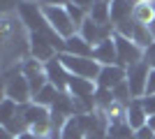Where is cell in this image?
<instances>
[{
  "mask_svg": "<svg viewBox=\"0 0 155 139\" xmlns=\"http://www.w3.org/2000/svg\"><path fill=\"white\" fill-rule=\"evenodd\" d=\"M42 14H44L46 23H49V28H51L56 35H60L63 40H67V37H72V35L79 33L77 23L72 21L70 12H67V7L63 5H42Z\"/></svg>",
  "mask_w": 155,
  "mask_h": 139,
  "instance_id": "cell-1",
  "label": "cell"
},
{
  "mask_svg": "<svg viewBox=\"0 0 155 139\" xmlns=\"http://www.w3.org/2000/svg\"><path fill=\"white\" fill-rule=\"evenodd\" d=\"M5 98L14 100L16 104H30L32 102V91L28 84L26 74L21 67L5 70Z\"/></svg>",
  "mask_w": 155,
  "mask_h": 139,
  "instance_id": "cell-2",
  "label": "cell"
},
{
  "mask_svg": "<svg viewBox=\"0 0 155 139\" xmlns=\"http://www.w3.org/2000/svg\"><path fill=\"white\" fill-rule=\"evenodd\" d=\"M58 60L63 63V67L72 77H84V79H93L95 81L100 77L102 65L95 58H81V56H70V53H58Z\"/></svg>",
  "mask_w": 155,
  "mask_h": 139,
  "instance_id": "cell-3",
  "label": "cell"
},
{
  "mask_svg": "<svg viewBox=\"0 0 155 139\" xmlns=\"http://www.w3.org/2000/svg\"><path fill=\"white\" fill-rule=\"evenodd\" d=\"M114 40H116V51H118V65L120 67H132L137 63L143 60V49L137 42H132L130 37H123V35L114 33Z\"/></svg>",
  "mask_w": 155,
  "mask_h": 139,
  "instance_id": "cell-4",
  "label": "cell"
},
{
  "mask_svg": "<svg viewBox=\"0 0 155 139\" xmlns=\"http://www.w3.org/2000/svg\"><path fill=\"white\" fill-rule=\"evenodd\" d=\"M148 74H150V67L146 60L137 63V65L127 67V86H130V93L134 100H141L146 95V84H148Z\"/></svg>",
  "mask_w": 155,
  "mask_h": 139,
  "instance_id": "cell-5",
  "label": "cell"
},
{
  "mask_svg": "<svg viewBox=\"0 0 155 139\" xmlns=\"http://www.w3.org/2000/svg\"><path fill=\"white\" fill-rule=\"evenodd\" d=\"M79 35L84 37L88 44L97 46V44H102L104 40H109L111 35H114V26L111 23H97V21H93L91 16L81 23V28H79Z\"/></svg>",
  "mask_w": 155,
  "mask_h": 139,
  "instance_id": "cell-6",
  "label": "cell"
},
{
  "mask_svg": "<svg viewBox=\"0 0 155 139\" xmlns=\"http://www.w3.org/2000/svg\"><path fill=\"white\" fill-rule=\"evenodd\" d=\"M23 74H26L28 84H30V91H32V98L37 95L42 88L49 84V77H46V70H44V63H39L35 58H28L23 65H21Z\"/></svg>",
  "mask_w": 155,
  "mask_h": 139,
  "instance_id": "cell-7",
  "label": "cell"
},
{
  "mask_svg": "<svg viewBox=\"0 0 155 139\" xmlns=\"http://www.w3.org/2000/svg\"><path fill=\"white\" fill-rule=\"evenodd\" d=\"M127 79V70L120 65H104L100 70V77L95 79L97 88H104V91H114L118 84H123Z\"/></svg>",
  "mask_w": 155,
  "mask_h": 139,
  "instance_id": "cell-8",
  "label": "cell"
},
{
  "mask_svg": "<svg viewBox=\"0 0 155 139\" xmlns=\"http://www.w3.org/2000/svg\"><path fill=\"white\" fill-rule=\"evenodd\" d=\"M44 70H46V77H49V84H53L60 93H67V86H70V77H72V74L63 67V63L58 60V56H56L53 60H49V63L44 65Z\"/></svg>",
  "mask_w": 155,
  "mask_h": 139,
  "instance_id": "cell-9",
  "label": "cell"
},
{
  "mask_svg": "<svg viewBox=\"0 0 155 139\" xmlns=\"http://www.w3.org/2000/svg\"><path fill=\"white\" fill-rule=\"evenodd\" d=\"M93 58H95L102 67L104 65H118V51H116V40H114V35H111L109 40H104L102 44L95 46Z\"/></svg>",
  "mask_w": 155,
  "mask_h": 139,
  "instance_id": "cell-10",
  "label": "cell"
},
{
  "mask_svg": "<svg viewBox=\"0 0 155 139\" xmlns=\"http://www.w3.org/2000/svg\"><path fill=\"white\" fill-rule=\"evenodd\" d=\"M132 19L139 26H153L155 23V2L153 0H134V9H132Z\"/></svg>",
  "mask_w": 155,
  "mask_h": 139,
  "instance_id": "cell-11",
  "label": "cell"
},
{
  "mask_svg": "<svg viewBox=\"0 0 155 139\" xmlns=\"http://www.w3.org/2000/svg\"><path fill=\"white\" fill-rule=\"evenodd\" d=\"M125 123H127L134 132L148 123V114H146V109H143L141 100H132V102L127 104V109H125Z\"/></svg>",
  "mask_w": 155,
  "mask_h": 139,
  "instance_id": "cell-12",
  "label": "cell"
},
{
  "mask_svg": "<svg viewBox=\"0 0 155 139\" xmlns=\"http://www.w3.org/2000/svg\"><path fill=\"white\" fill-rule=\"evenodd\" d=\"M67 93H70L72 98H95L97 84L93 79H84V77H70Z\"/></svg>",
  "mask_w": 155,
  "mask_h": 139,
  "instance_id": "cell-13",
  "label": "cell"
},
{
  "mask_svg": "<svg viewBox=\"0 0 155 139\" xmlns=\"http://www.w3.org/2000/svg\"><path fill=\"white\" fill-rule=\"evenodd\" d=\"M93 51H95V46L88 44V42L81 37V35H72L65 40V53H70V56H81V58H93Z\"/></svg>",
  "mask_w": 155,
  "mask_h": 139,
  "instance_id": "cell-14",
  "label": "cell"
},
{
  "mask_svg": "<svg viewBox=\"0 0 155 139\" xmlns=\"http://www.w3.org/2000/svg\"><path fill=\"white\" fill-rule=\"evenodd\" d=\"M109 5H111V26H118L125 19H132L134 0H111Z\"/></svg>",
  "mask_w": 155,
  "mask_h": 139,
  "instance_id": "cell-15",
  "label": "cell"
},
{
  "mask_svg": "<svg viewBox=\"0 0 155 139\" xmlns=\"http://www.w3.org/2000/svg\"><path fill=\"white\" fill-rule=\"evenodd\" d=\"M23 118H26L28 127L30 125H37V123H44V121H51V109H46L42 104H23Z\"/></svg>",
  "mask_w": 155,
  "mask_h": 139,
  "instance_id": "cell-16",
  "label": "cell"
},
{
  "mask_svg": "<svg viewBox=\"0 0 155 139\" xmlns=\"http://www.w3.org/2000/svg\"><path fill=\"white\" fill-rule=\"evenodd\" d=\"M58 98H60V91L53 86V84H46V86L42 88L35 98H32V102H35V104L46 107V109H53V104L58 102Z\"/></svg>",
  "mask_w": 155,
  "mask_h": 139,
  "instance_id": "cell-17",
  "label": "cell"
},
{
  "mask_svg": "<svg viewBox=\"0 0 155 139\" xmlns=\"http://www.w3.org/2000/svg\"><path fill=\"white\" fill-rule=\"evenodd\" d=\"M19 111H21V104H16V102L9 100V98L2 100V104H0V123H2V127L9 125V123L19 116Z\"/></svg>",
  "mask_w": 155,
  "mask_h": 139,
  "instance_id": "cell-18",
  "label": "cell"
},
{
  "mask_svg": "<svg viewBox=\"0 0 155 139\" xmlns=\"http://www.w3.org/2000/svg\"><path fill=\"white\" fill-rule=\"evenodd\" d=\"M88 16L93 21H97V23H111V5L107 0H95V5H93Z\"/></svg>",
  "mask_w": 155,
  "mask_h": 139,
  "instance_id": "cell-19",
  "label": "cell"
},
{
  "mask_svg": "<svg viewBox=\"0 0 155 139\" xmlns=\"http://www.w3.org/2000/svg\"><path fill=\"white\" fill-rule=\"evenodd\" d=\"M132 42H137V44L146 51V49L155 42V35H153V30H150L148 26H139V23H137V26H134V33H132Z\"/></svg>",
  "mask_w": 155,
  "mask_h": 139,
  "instance_id": "cell-20",
  "label": "cell"
},
{
  "mask_svg": "<svg viewBox=\"0 0 155 139\" xmlns=\"http://www.w3.org/2000/svg\"><path fill=\"white\" fill-rule=\"evenodd\" d=\"M109 139H137V134L125 121H120V123H109Z\"/></svg>",
  "mask_w": 155,
  "mask_h": 139,
  "instance_id": "cell-21",
  "label": "cell"
},
{
  "mask_svg": "<svg viewBox=\"0 0 155 139\" xmlns=\"http://www.w3.org/2000/svg\"><path fill=\"white\" fill-rule=\"evenodd\" d=\"M141 104H143V109H146V114L153 116V114H155V95H143Z\"/></svg>",
  "mask_w": 155,
  "mask_h": 139,
  "instance_id": "cell-22",
  "label": "cell"
},
{
  "mask_svg": "<svg viewBox=\"0 0 155 139\" xmlns=\"http://www.w3.org/2000/svg\"><path fill=\"white\" fill-rule=\"evenodd\" d=\"M143 60L148 63L150 70H155V42L148 46V49H146V51H143Z\"/></svg>",
  "mask_w": 155,
  "mask_h": 139,
  "instance_id": "cell-23",
  "label": "cell"
},
{
  "mask_svg": "<svg viewBox=\"0 0 155 139\" xmlns=\"http://www.w3.org/2000/svg\"><path fill=\"white\" fill-rule=\"evenodd\" d=\"M137 139H155V132L153 130H150L148 125H143V127H139V130H137Z\"/></svg>",
  "mask_w": 155,
  "mask_h": 139,
  "instance_id": "cell-24",
  "label": "cell"
},
{
  "mask_svg": "<svg viewBox=\"0 0 155 139\" xmlns=\"http://www.w3.org/2000/svg\"><path fill=\"white\" fill-rule=\"evenodd\" d=\"M146 95H155V70H150L148 84H146Z\"/></svg>",
  "mask_w": 155,
  "mask_h": 139,
  "instance_id": "cell-25",
  "label": "cell"
},
{
  "mask_svg": "<svg viewBox=\"0 0 155 139\" xmlns=\"http://www.w3.org/2000/svg\"><path fill=\"white\" fill-rule=\"evenodd\" d=\"M74 5H79L81 9H86V12L91 14V9H93V5H95V0H72Z\"/></svg>",
  "mask_w": 155,
  "mask_h": 139,
  "instance_id": "cell-26",
  "label": "cell"
},
{
  "mask_svg": "<svg viewBox=\"0 0 155 139\" xmlns=\"http://www.w3.org/2000/svg\"><path fill=\"white\" fill-rule=\"evenodd\" d=\"M46 5H63V7H67L72 2V0H44Z\"/></svg>",
  "mask_w": 155,
  "mask_h": 139,
  "instance_id": "cell-27",
  "label": "cell"
},
{
  "mask_svg": "<svg viewBox=\"0 0 155 139\" xmlns=\"http://www.w3.org/2000/svg\"><path fill=\"white\" fill-rule=\"evenodd\" d=\"M146 125H148L150 130L155 132V114H153V116H148V123H146Z\"/></svg>",
  "mask_w": 155,
  "mask_h": 139,
  "instance_id": "cell-28",
  "label": "cell"
},
{
  "mask_svg": "<svg viewBox=\"0 0 155 139\" xmlns=\"http://www.w3.org/2000/svg\"><path fill=\"white\" fill-rule=\"evenodd\" d=\"M107 2H111V0H107Z\"/></svg>",
  "mask_w": 155,
  "mask_h": 139,
  "instance_id": "cell-29",
  "label": "cell"
}]
</instances>
